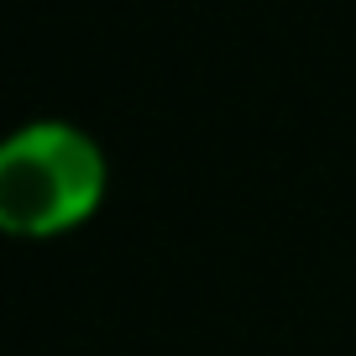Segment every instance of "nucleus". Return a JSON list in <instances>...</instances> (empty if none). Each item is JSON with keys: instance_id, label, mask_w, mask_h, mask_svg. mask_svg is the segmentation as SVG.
<instances>
[{"instance_id": "1", "label": "nucleus", "mask_w": 356, "mask_h": 356, "mask_svg": "<svg viewBox=\"0 0 356 356\" xmlns=\"http://www.w3.org/2000/svg\"><path fill=\"white\" fill-rule=\"evenodd\" d=\"M111 200V152L68 115H32L0 142V231L11 241H68Z\"/></svg>"}]
</instances>
